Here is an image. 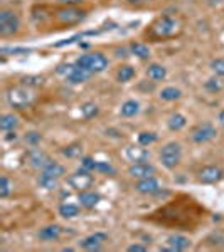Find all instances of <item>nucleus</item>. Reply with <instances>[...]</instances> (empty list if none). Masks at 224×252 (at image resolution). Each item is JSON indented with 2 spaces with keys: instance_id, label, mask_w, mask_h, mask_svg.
<instances>
[{
  "instance_id": "nucleus-1",
  "label": "nucleus",
  "mask_w": 224,
  "mask_h": 252,
  "mask_svg": "<svg viewBox=\"0 0 224 252\" xmlns=\"http://www.w3.org/2000/svg\"><path fill=\"white\" fill-rule=\"evenodd\" d=\"M181 32V22L176 17L164 15V17L157 19L155 22L150 26V37L153 39H170Z\"/></svg>"
},
{
  "instance_id": "nucleus-2",
  "label": "nucleus",
  "mask_w": 224,
  "mask_h": 252,
  "mask_svg": "<svg viewBox=\"0 0 224 252\" xmlns=\"http://www.w3.org/2000/svg\"><path fill=\"white\" fill-rule=\"evenodd\" d=\"M7 103L15 109H26L34 104L36 101V93L32 91L29 86H15L10 88L7 91Z\"/></svg>"
},
{
  "instance_id": "nucleus-3",
  "label": "nucleus",
  "mask_w": 224,
  "mask_h": 252,
  "mask_svg": "<svg viewBox=\"0 0 224 252\" xmlns=\"http://www.w3.org/2000/svg\"><path fill=\"white\" fill-rule=\"evenodd\" d=\"M76 64L79 67L86 69L91 74H98L103 72L108 67V59L107 56H103L101 52H89V54H83L76 59Z\"/></svg>"
},
{
  "instance_id": "nucleus-4",
  "label": "nucleus",
  "mask_w": 224,
  "mask_h": 252,
  "mask_svg": "<svg viewBox=\"0 0 224 252\" xmlns=\"http://www.w3.org/2000/svg\"><path fill=\"white\" fill-rule=\"evenodd\" d=\"M182 160V146L176 143V141H170L162 146L160 150V161L165 168H176Z\"/></svg>"
},
{
  "instance_id": "nucleus-5",
  "label": "nucleus",
  "mask_w": 224,
  "mask_h": 252,
  "mask_svg": "<svg viewBox=\"0 0 224 252\" xmlns=\"http://www.w3.org/2000/svg\"><path fill=\"white\" fill-rule=\"evenodd\" d=\"M58 72L63 74L68 83H71V84L86 83V81L91 78V72L83 67H79L78 64H64V66H59Z\"/></svg>"
},
{
  "instance_id": "nucleus-6",
  "label": "nucleus",
  "mask_w": 224,
  "mask_h": 252,
  "mask_svg": "<svg viewBox=\"0 0 224 252\" xmlns=\"http://www.w3.org/2000/svg\"><path fill=\"white\" fill-rule=\"evenodd\" d=\"M20 27V20L14 10H0V35H14Z\"/></svg>"
},
{
  "instance_id": "nucleus-7",
  "label": "nucleus",
  "mask_w": 224,
  "mask_h": 252,
  "mask_svg": "<svg viewBox=\"0 0 224 252\" xmlns=\"http://www.w3.org/2000/svg\"><path fill=\"white\" fill-rule=\"evenodd\" d=\"M86 17V12L76 9V7H63L56 12V19L59 20L64 26H75V24H79L81 20H84Z\"/></svg>"
},
{
  "instance_id": "nucleus-8",
  "label": "nucleus",
  "mask_w": 224,
  "mask_h": 252,
  "mask_svg": "<svg viewBox=\"0 0 224 252\" xmlns=\"http://www.w3.org/2000/svg\"><path fill=\"white\" fill-rule=\"evenodd\" d=\"M216 136H218V129H216L211 123H202V125L195 126L192 129V135H190L194 143H199V145L207 143V141H213Z\"/></svg>"
},
{
  "instance_id": "nucleus-9",
  "label": "nucleus",
  "mask_w": 224,
  "mask_h": 252,
  "mask_svg": "<svg viewBox=\"0 0 224 252\" xmlns=\"http://www.w3.org/2000/svg\"><path fill=\"white\" fill-rule=\"evenodd\" d=\"M93 182H95V178H93L91 175H89L88 170L83 168V166H81V168L75 175H71V177H69V185H71L73 189H78V190L88 189Z\"/></svg>"
},
{
  "instance_id": "nucleus-10",
  "label": "nucleus",
  "mask_w": 224,
  "mask_h": 252,
  "mask_svg": "<svg viewBox=\"0 0 224 252\" xmlns=\"http://www.w3.org/2000/svg\"><path fill=\"white\" fill-rule=\"evenodd\" d=\"M153 173H155V166H153L152 163H147V161H142V163H133L128 168V175L132 178H137V180L153 177Z\"/></svg>"
},
{
  "instance_id": "nucleus-11",
  "label": "nucleus",
  "mask_w": 224,
  "mask_h": 252,
  "mask_svg": "<svg viewBox=\"0 0 224 252\" xmlns=\"http://www.w3.org/2000/svg\"><path fill=\"white\" fill-rule=\"evenodd\" d=\"M125 155L130 161L133 163H142V161H149L150 158V152L147 148H144V145H130L127 150H125Z\"/></svg>"
},
{
  "instance_id": "nucleus-12",
  "label": "nucleus",
  "mask_w": 224,
  "mask_h": 252,
  "mask_svg": "<svg viewBox=\"0 0 224 252\" xmlns=\"http://www.w3.org/2000/svg\"><path fill=\"white\" fill-rule=\"evenodd\" d=\"M190 247V241L184 235H170L167 239V247H160V251H170V252H179V251H186Z\"/></svg>"
},
{
  "instance_id": "nucleus-13",
  "label": "nucleus",
  "mask_w": 224,
  "mask_h": 252,
  "mask_svg": "<svg viewBox=\"0 0 224 252\" xmlns=\"http://www.w3.org/2000/svg\"><path fill=\"white\" fill-rule=\"evenodd\" d=\"M105 241H107V234L96 232L93 235L84 237L83 241L79 242V247H81V249H84V251H100Z\"/></svg>"
},
{
  "instance_id": "nucleus-14",
  "label": "nucleus",
  "mask_w": 224,
  "mask_h": 252,
  "mask_svg": "<svg viewBox=\"0 0 224 252\" xmlns=\"http://www.w3.org/2000/svg\"><path fill=\"white\" fill-rule=\"evenodd\" d=\"M223 170L219 168V166H204V168L199 172V180L202 182V184H216V182H219L223 178Z\"/></svg>"
},
{
  "instance_id": "nucleus-15",
  "label": "nucleus",
  "mask_w": 224,
  "mask_h": 252,
  "mask_svg": "<svg viewBox=\"0 0 224 252\" xmlns=\"http://www.w3.org/2000/svg\"><path fill=\"white\" fill-rule=\"evenodd\" d=\"M135 190H137L138 193L153 195V193H158V192H160V184H158V182H157L153 177L142 178V180H138V182H137Z\"/></svg>"
},
{
  "instance_id": "nucleus-16",
  "label": "nucleus",
  "mask_w": 224,
  "mask_h": 252,
  "mask_svg": "<svg viewBox=\"0 0 224 252\" xmlns=\"http://www.w3.org/2000/svg\"><path fill=\"white\" fill-rule=\"evenodd\" d=\"M59 237H61L59 225H47V227H44V229H40V232H39V239L40 241H46V242L58 241Z\"/></svg>"
},
{
  "instance_id": "nucleus-17",
  "label": "nucleus",
  "mask_w": 224,
  "mask_h": 252,
  "mask_svg": "<svg viewBox=\"0 0 224 252\" xmlns=\"http://www.w3.org/2000/svg\"><path fill=\"white\" fill-rule=\"evenodd\" d=\"M147 76L153 81V83H158V81H164L167 76V69L162 66V64H150L147 67Z\"/></svg>"
},
{
  "instance_id": "nucleus-18",
  "label": "nucleus",
  "mask_w": 224,
  "mask_h": 252,
  "mask_svg": "<svg viewBox=\"0 0 224 252\" xmlns=\"http://www.w3.org/2000/svg\"><path fill=\"white\" fill-rule=\"evenodd\" d=\"M120 113H121V116H125V118L137 116L138 113H140V103L135 101V99L125 101V103L121 104V108H120Z\"/></svg>"
},
{
  "instance_id": "nucleus-19",
  "label": "nucleus",
  "mask_w": 224,
  "mask_h": 252,
  "mask_svg": "<svg viewBox=\"0 0 224 252\" xmlns=\"http://www.w3.org/2000/svg\"><path fill=\"white\" fill-rule=\"evenodd\" d=\"M17 126H19V118L15 115H12V113H5V115L2 116V120H0V128L5 133L14 131Z\"/></svg>"
},
{
  "instance_id": "nucleus-20",
  "label": "nucleus",
  "mask_w": 224,
  "mask_h": 252,
  "mask_svg": "<svg viewBox=\"0 0 224 252\" xmlns=\"http://www.w3.org/2000/svg\"><path fill=\"white\" fill-rule=\"evenodd\" d=\"M167 125H169V129H172V131H181L182 128H186L187 118L181 115V113H174V115H170Z\"/></svg>"
},
{
  "instance_id": "nucleus-21",
  "label": "nucleus",
  "mask_w": 224,
  "mask_h": 252,
  "mask_svg": "<svg viewBox=\"0 0 224 252\" xmlns=\"http://www.w3.org/2000/svg\"><path fill=\"white\" fill-rule=\"evenodd\" d=\"M29 161L32 166H36V168H44V165L49 161V158L46 153L40 152V150H32L29 153Z\"/></svg>"
},
{
  "instance_id": "nucleus-22",
  "label": "nucleus",
  "mask_w": 224,
  "mask_h": 252,
  "mask_svg": "<svg viewBox=\"0 0 224 252\" xmlns=\"http://www.w3.org/2000/svg\"><path fill=\"white\" fill-rule=\"evenodd\" d=\"M79 202L84 209H93V207H96L98 202H100V195L95 192H81Z\"/></svg>"
},
{
  "instance_id": "nucleus-23",
  "label": "nucleus",
  "mask_w": 224,
  "mask_h": 252,
  "mask_svg": "<svg viewBox=\"0 0 224 252\" xmlns=\"http://www.w3.org/2000/svg\"><path fill=\"white\" fill-rule=\"evenodd\" d=\"M42 172H44V173H47V175H52V177H56V178H61L64 173H66V170H64V166L61 165V163H58V161L49 160L47 163L44 165Z\"/></svg>"
},
{
  "instance_id": "nucleus-24",
  "label": "nucleus",
  "mask_w": 224,
  "mask_h": 252,
  "mask_svg": "<svg viewBox=\"0 0 224 252\" xmlns=\"http://www.w3.org/2000/svg\"><path fill=\"white\" fill-rule=\"evenodd\" d=\"M130 51H132L133 56H137L138 59L145 61L150 58V49L147 44H142V42H132L130 44Z\"/></svg>"
},
{
  "instance_id": "nucleus-25",
  "label": "nucleus",
  "mask_w": 224,
  "mask_h": 252,
  "mask_svg": "<svg viewBox=\"0 0 224 252\" xmlns=\"http://www.w3.org/2000/svg\"><path fill=\"white\" fill-rule=\"evenodd\" d=\"M133 78H135V67L125 64V66H121L118 69V72H116L118 83H128V81H132Z\"/></svg>"
},
{
  "instance_id": "nucleus-26",
  "label": "nucleus",
  "mask_w": 224,
  "mask_h": 252,
  "mask_svg": "<svg viewBox=\"0 0 224 252\" xmlns=\"http://www.w3.org/2000/svg\"><path fill=\"white\" fill-rule=\"evenodd\" d=\"M37 182H39V185L42 187V189H46V190H54V189H58V178L56 177H52V175H47V173H40L39 175V178H37Z\"/></svg>"
},
{
  "instance_id": "nucleus-27",
  "label": "nucleus",
  "mask_w": 224,
  "mask_h": 252,
  "mask_svg": "<svg viewBox=\"0 0 224 252\" xmlns=\"http://www.w3.org/2000/svg\"><path fill=\"white\" fill-rule=\"evenodd\" d=\"M158 96H160V99H164V101H177L182 97V91L177 88H174V86H169V88L162 89Z\"/></svg>"
},
{
  "instance_id": "nucleus-28",
  "label": "nucleus",
  "mask_w": 224,
  "mask_h": 252,
  "mask_svg": "<svg viewBox=\"0 0 224 252\" xmlns=\"http://www.w3.org/2000/svg\"><path fill=\"white\" fill-rule=\"evenodd\" d=\"M59 215L64 219H73L79 215V207L75 204H63L59 207Z\"/></svg>"
},
{
  "instance_id": "nucleus-29",
  "label": "nucleus",
  "mask_w": 224,
  "mask_h": 252,
  "mask_svg": "<svg viewBox=\"0 0 224 252\" xmlns=\"http://www.w3.org/2000/svg\"><path fill=\"white\" fill-rule=\"evenodd\" d=\"M204 88L209 93H219L224 88V83L221 81V78H219V76H213V78H209L204 83Z\"/></svg>"
},
{
  "instance_id": "nucleus-30",
  "label": "nucleus",
  "mask_w": 224,
  "mask_h": 252,
  "mask_svg": "<svg viewBox=\"0 0 224 252\" xmlns=\"http://www.w3.org/2000/svg\"><path fill=\"white\" fill-rule=\"evenodd\" d=\"M98 106L95 103H84L83 106H81V115L83 118H86V120H91V118H95L98 115Z\"/></svg>"
},
{
  "instance_id": "nucleus-31",
  "label": "nucleus",
  "mask_w": 224,
  "mask_h": 252,
  "mask_svg": "<svg viewBox=\"0 0 224 252\" xmlns=\"http://www.w3.org/2000/svg\"><path fill=\"white\" fill-rule=\"evenodd\" d=\"M155 141H157V135L153 131H144L138 135V143L144 146H149V145L155 143Z\"/></svg>"
},
{
  "instance_id": "nucleus-32",
  "label": "nucleus",
  "mask_w": 224,
  "mask_h": 252,
  "mask_svg": "<svg viewBox=\"0 0 224 252\" xmlns=\"http://www.w3.org/2000/svg\"><path fill=\"white\" fill-rule=\"evenodd\" d=\"M12 192V185H10V180L7 177H2L0 178V198H7Z\"/></svg>"
},
{
  "instance_id": "nucleus-33",
  "label": "nucleus",
  "mask_w": 224,
  "mask_h": 252,
  "mask_svg": "<svg viewBox=\"0 0 224 252\" xmlns=\"http://www.w3.org/2000/svg\"><path fill=\"white\" fill-rule=\"evenodd\" d=\"M211 69L216 76H223L224 78V59L218 58V59H213L211 61Z\"/></svg>"
},
{
  "instance_id": "nucleus-34",
  "label": "nucleus",
  "mask_w": 224,
  "mask_h": 252,
  "mask_svg": "<svg viewBox=\"0 0 224 252\" xmlns=\"http://www.w3.org/2000/svg\"><path fill=\"white\" fill-rule=\"evenodd\" d=\"M95 172H100V173H115V168L108 163V161H96V166H95Z\"/></svg>"
},
{
  "instance_id": "nucleus-35",
  "label": "nucleus",
  "mask_w": 224,
  "mask_h": 252,
  "mask_svg": "<svg viewBox=\"0 0 224 252\" xmlns=\"http://www.w3.org/2000/svg\"><path fill=\"white\" fill-rule=\"evenodd\" d=\"M81 166H83V168H86L88 172H95L96 160H93L91 157H83V158H81Z\"/></svg>"
},
{
  "instance_id": "nucleus-36",
  "label": "nucleus",
  "mask_w": 224,
  "mask_h": 252,
  "mask_svg": "<svg viewBox=\"0 0 224 252\" xmlns=\"http://www.w3.org/2000/svg\"><path fill=\"white\" fill-rule=\"evenodd\" d=\"M81 153V146L79 145H71V146H66V150H63V155H66L69 158L76 157Z\"/></svg>"
},
{
  "instance_id": "nucleus-37",
  "label": "nucleus",
  "mask_w": 224,
  "mask_h": 252,
  "mask_svg": "<svg viewBox=\"0 0 224 252\" xmlns=\"http://www.w3.org/2000/svg\"><path fill=\"white\" fill-rule=\"evenodd\" d=\"M42 78H37V76H29V78H24V84L26 86H39V84H42Z\"/></svg>"
},
{
  "instance_id": "nucleus-38",
  "label": "nucleus",
  "mask_w": 224,
  "mask_h": 252,
  "mask_svg": "<svg viewBox=\"0 0 224 252\" xmlns=\"http://www.w3.org/2000/svg\"><path fill=\"white\" fill-rule=\"evenodd\" d=\"M40 133L37 131H31V133H27V136H26V141L27 143H31V145H37L39 141H40Z\"/></svg>"
},
{
  "instance_id": "nucleus-39",
  "label": "nucleus",
  "mask_w": 224,
  "mask_h": 252,
  "mask_svg": "<svg viewBox=\"0 0 224 252\" xmlns=\"http://www.w3.org/2000/svg\"><path fill=\"white\" fill-rule=\"evenodd\" d=\"M145 246H142V244H132V246H128V252H147Z\"/></svg>"
},
{
  "instance_id": "nucleus-40",
  "label": "nucleus",
  "mask_w": 224,
  "mask_h": 252,
  "mask_svg": "<svg viewBox=\"0 0 224 252\" xmlns=\"http://www.w3.org/2000/svg\"><path fill=\"white\" fill-rule=\"evenodd\" d=\"M59 3H63L64 7H75V5H79V3H83L84 0H58Z\"/></svg>"
},
{
  "instance_id": "nucleus-41",
  "label": "nucleus",
  "mask_w": 224,
  "mask_h": 252,
  "mask_svg": "<svg viewBox=\"0 0 224 252\" xmlns=\"http://www.w3.org/2000/svg\"><path fill=\"white\" fill-rule=\"evenodd\" d=\"M219 123H221V125L224 126V111L219 113Z\"/></svg>"
},
{
  "instance_id": "nucleus-42",
  "label": "nucleus",
  "mask_w": 224,
  "mask_h": 252,
  "mask_svg": "<svg viewBox=\"0 0 224 252\" xmlns=\"http://www.w3.org/2000/svg\"><path fill=\"white\" fill-rule=\"evenodd\" d=\"M127 2H130V3H137V2H142V0H127Z\"/></svg>"
}]
</instances>
